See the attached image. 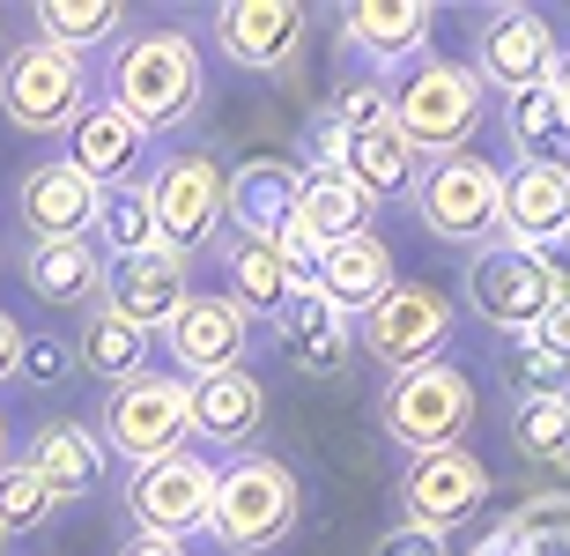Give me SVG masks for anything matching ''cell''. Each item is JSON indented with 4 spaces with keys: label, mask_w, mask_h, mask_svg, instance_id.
Instances as JSON below:
<instances>
[{
    "label": "cell",
    "mask_w": 570,
    "mask_h": 556,
    "mask_svg": "<svg viewBox=\"0 0 570 556\" xmlns=\"http://www.w3.org/2000/svg\"><path fill=\"white\" fill-rule=\"evenodd\" d=\"M504 527L519 535V549H527V556H570V490L519 505V513H511Z\"/></svg>",
    "instance_id": "obj_35"
},
{
    "label": "cell",
    "mask_w": 570,
    "mask_h": 556,
    "mask_svg": "<svg viewBox=\"0 0 570 556\" xmlns=\"http://www.w3.org/2000/svg\"><path fill=\"white\" fill-rule=\"evenodd\" d=\"M105 452L148 468V460H170V452L193 446V408H186V379L178 371H141V379L111 386L105 423H97Z\"/></svg>",
    "instance_id": "obj_5"
},
{
    "label": "cell",
    "mask_w": 570,
    "mask_h": 556,
    "mask_svg": "<svg viewBox=\"0 0 570 556\" xmlns=\"http://www.w3.org/2000/svg\"><path fill=\"white\" fill-rule=\"evenodd\" d=\"M511 446L533 468H570V393H541V401L511 408Z\"/></svg>",
    "instance_id": "obj_34"
},
{
    "label": "cell",
    "mask_w": 570,
    "mask_h": 556,
    "mask_svg": "<svg viewBox=\"0 0 570 556\" xmlns=\"http://www.w3.org/2000/svg\"><path fill=\"white\" fill-rule=\"evenodd\" d=\"M296 178L289 156H245L223 186V223H237V237H275L296 215Z\"/></svg>",
    "instance_id": "obj_21"
},
{
    "label": "cell",
    "mask_w": 570,
    "mask_h": 556,
    "mask_svg": "<svg viewBox=\"0 0 570 556\" xmlns=\"http://www.w3.org/2000/svg\"><path fill=\"white\" fill-rule=\"evenodd\" d=\"M22 468L67 505V497H89L97 482H105L111 452H105V438H97L89 423H45L38 438H30V452H22Z\"/></svg>",
    "instance_id": "obj_24"
},
{
    "label": "cell",
    "mask_w": 570,
    "mask_h": 556,
    "mask_svg": "<svg viewBox=\"0 0 570 556\" xmlns=\"http://www.w3.org/2000/svg\"><path fill=\"white\" fill-rule=\"evenodd\" d=\"M200 89H208V75H200V45L186 30H141L111 60V105L127 111L141 134L186 127L200 111Z\"/></svg>",
    "instance_id": "obj_1"
},
{
    "label": "cell",
    "mask_w": 570,
    "mask_h": 556,
    "mask_svg": "<svg viewBox=\"0 0 570 556\" xmlns=\"http://www.w3.org/2000/svg\"><path fill=\"white\" fill-rule=\"evenodd\" d=\"M0 549H8V535H0Z\"/></svg>",
    "instance_id": "obj_47"
},
{
    "label": "cell",
    "mask_w": 570,
    "mask_h": 556,
    "mask_svg": "<svg viewBox=\"0 0 570 556\" xmlns=\"http://www.w3.org/2000/svg\"><path fill=\"white\" fill-rule=\"evenodd\" d=\"M379 119H393V89H385L379 75H363V82H341V97H334V119H326V127H341V134H363V127H379Z\"/></svg>",
    "instance_id": "obj_37"
},
{
    "label": "cell",
    "mask_w": 570,
    "mask_h": 556,
    "mask_svg": "<svg viewBox=\"0 0 570 556\" xmlns=\"http://www.w3.org/2000/svg\"><path fill=\"white\" fill-rule=\"evenodd\" d=\"M89 245L105 260H134L148 253V245H164L156 237V208H148V178H127V186H105L97 193V223H89Z\"/></svg>",
    "instance_id": "obj_31"
},
{
    "label": "cell",
    "mask_w": 570,
    "mask_h": 556,
    "mask_svg": "<svg viewBox=\"0 0 570 556\" xmlns=\"http://www.w3.org/2000/svg\"><path fill=\"white\" fill-rule=\"evenodd\" d=\"M208 505H215V460L200 452H170V460H148L134 468L127 482V513L141 535H164V542H186V535H208Z\"/></svg>",
    "instance_id": "obj_11"
},
{
    "label": "cell",
    "mask_w": 570,
    "mask_h": 556,
    "mask_svg": "<svg viewBox=\"0 0 570 556\" xmlns=\"http://www.w3.org/2000/svg\"><path fill=\"white\" fill-rule=\"evenodd\" d=\"M334 172L348 178L363 201H407V193H415V178H423V156L401 142V127H393V119H379V127H363V134H341V164H334Z\"/></svg>",
    "instance_id": "obj_22"
},
{
    "label": "cell",
    "mask_w": 570,
    "mask_h": 556,
    "mask_svg": "<svg viewBox=\"0 0 570 556\" xmlns=\"http://www.w3.org/2000/svg\"><path fill=\"white\" fill-rule=\"evenodd\" d=\"M379 423L393 446L407 452H444V446H466L474 430V379L460 364H423V371H401V379L379 393Z\"/></svg>",
    "instance_id": "obj_4"
},
{
    "label": "cell",
    "mask_w": 570,
    "mask_h": 556,
    "mask_svg": "<svg viewBox=\"0 0 570 556\" xmlns=\"http://www.w3.org/2000/svg\"><path fill=\"white\" fill-rule=\"evenodd\" d=\"M119 556H186V542H164V535H134Z\"/></svg>",
    "instance_id": "obj_44"
},
{
    "label": "cell",
    "mask_w": 570,
    "mask_h": 556,
    "mask_svg": "<svg viewBox=\"0 0 570 556\" xmlns=\"http://www.w3.org/2000/svg\"><path fill=\"white\" fill-rule=\"evenodd\" d=\"M430 22L438 16H430L423 0H356V8L341 16V30H348V45H356L363 60L401 67L430 45Z\"/></svg>",
    "instance_id": "obj_27"
},
{
    "label": "cell",
    "mask_w": 570,
    "mask_h": 556,
    "mask_svg": "<svg viewBox=\"0 0 570 556\" xmlns=\"http://www.w3.org/2000/svg\"><path fill=\"white\" fill-rule=\"evenodd\" d=\"M511 386H519V401H541V393H570V371L549 364V357L533 349V334H519V349H511Z\"/></svg>",
    "instance_id": "obj_38"
},
{
    "label": "cell",
    "mask_w": 570,
    "mask_h": 556,
    "mask_svg": "<svg viewBox=\"0 0 570 556\" xmlns=\"http://www.w3.org/2000/svg\"><path fill=\"white\" fill-rule=\"evenodd\" d=\"M289 223L326 253V245H341V237L371 231V201H363L341 172H318V164H312V172L296 178V215H289Z\"/></svg>",
    "instance_id": "obj_28"
},
{
    "label": "cell",
    "mask_w": 570,
    "mask_h": 556,
    "mask_svg": "<svg viewBox=\"0 0 570 556\" xmlns=\"http://www.w3.org/2000/svg\"><path fill=\"white\" fill-rule=\"evenodd\" d=\"M141 142L148 134L105 97V105H89L82 119L67 127V164H75L82 178H97V186H127L134 164H141Z\"/></svg>",
    "instance_id": "obj_25"
},
{
    "label": "cell",
    "mask_w": 570,
    "mask_h": 556,
    "mask_svg": "<svg viewBox=\"0 0 570 556\" xmlns=\"http://www.w3.org/2000/svg\"><path fill=\"white\" fill-rule=\"evenodd\" d=\"M489 119V89L474 82V67L466 60H415L393 89V127L415 156H460L474 149V134Z\"/></svg>",
    "instance_id": "obj_3"
},
{
    "label": "cell",
    "mask_w": 570,
    "mask_h": 556,
    "mask_svg": "<svg viewBox=\"0 0 570 556\" xmlns=\"http://www.w3.org/2000/svg\"><path fill=\"white\" fill-rule=\"evenodd\" d=\"M474 556H527V549H519V535H511V527H489V535L474 542Z\"/></svg>",
    "instance_id": "obj_43"
},
{
    "label": "cell",
    "mask_w": 570,
    "mask_h": 556,
    "mask_svg": "<svg viewBox=\"0 0 570 556\" xmlns=\"http://www.w3.org/2000/svg\"><path fill=\"white\" fill-rule=\"evenodd\" d=\"M504 134L519 164H570V127L556 89H527V97H504Z\"/></svg>",
    "instance_id": "obj_33"
},
{
    "label": "cell",
    "mask_w": 570,
    "mask_h": 556,
    "mask_svg": "<svg viewBox=\"0 0 570 556\" xmlns=\"http://www.w3.org/2000/svg\"><path fill=\"white\" fill-rule=\"evenodd\" d=\"M0 468H8V416H0Z\"/></svg>",
    "instance_id": "obj_46"
},
{
    "label": "cell",
    "mask_w": 570,
    "mask_h": 556,
    "mask_svg": "<svg viewBox=\"0 0 570 556\" xmlns=\"http://www.w3.org/2000/svg\"><path fill=\"white\" fill-rule=\"evenodd\" d=\"M304 30H312V16H304L296 0H223V8H215V45H223L237 67H253V75L289 67Z\"/></svg>",
    "instance_id": "obj_18"
},
{
    "label": "cell",
    "mask_w": 570,
    "mask_h": 556,
    "mask_svg": "<svg viewBox=\"0 0 570 556\" xmlns=\"http://www.w3.org/2000/svg\"><path fill=\"white\" fill-rule=\"evenodd\" d=\"M533 349H541L549 364L570 371V290H556V304L541 312V326H533Z\"/></svg>",
    "instance_id": "obj_40"
},
{
    "label": "cell",
    "mask_w": 570,
    "mask_h": 556,
    "mask_svg": "<svg viewBox=\"0 0 570 556\" xmlns=\"http://www.w3.org/2000/svg\"><path fill=\"white\" fill-rule=\"evenodd\" d=\"M22 342H30V334H22V326L8 320V312H0V386H8V379L22 371Z\"/></svg>",
    "instance_id": "obj_42"
},
{
    "label": "cell",
    "mask_w": 570,
    "mask_h": 556,
    "mask_svg": "<svg viewBox=\"0 0 570 556\" xmlns=\"http://www.w3.org/2000/svg\"><path fill=\"white\" fill-rule=\"evenodd\" d=\"M452 297H444L438 282H393L371 312L356 320V342H363V357L379 371H423V364H438L444 357V342H452Z\"/></svg>",
    "instance_id": "obj_6"
},
{
    "label": "cell",
    "mask_w": 570,
    "mask_h": 556,
    "mask_svg": "<svg viewBox=\"0 0 570 556\" xmlns=\"http://www.w3.org/2000/svg\"><path fill=\"white\" fill-rule=\"evenodd\" d=\"M52 505H60V497L45 490L22 460H8V468H0V535H30V527H45V519H52Z\"/></svg>",
    "instance_id": "obj_36"
},
{
    "label": "cell",
    "mask_w": 570,
    "mask_h": 556,
    "mask_svg": "<svg viewBox=\"0 0 570 556\" xmlns=\"http://www.w3.org/2000/svg\"><path fill=\"white\" fill-rule=\"evenodd\" d=\"M186 297H193V260L170 253V245H148V253H134V260H111V275H105V312H119V320L141 326V334H164Z\"/></svg>",
    "instance_id": "obj_15"
},
{
    "label": "cell",
    "mask_w": 570,
    "mask_h": 556,
    "mask_svg": "<svg viewBox=\"0 0 570 556\" xmlns=\"http://www.w3.org/2000/svg\"><path fill=\"white\" fill-rule=\"evenodd\" d=\"M549 89H556V105H563V127H570V52L556 60V82H549Z\"/></svg>",
    "instance_id": "obj_45"
},
{
    "label": "cell",
    "mask_w": 570,
    "mask_h": 556,
    "mask_svg": "<svg viewBox=\"0 0 570 556\" xmlns=\"http://www.w3.org/2000/svg\"><path fill=\"white\" fill-rule=\"evenodd\" d=\"M415 215H423V231L444 237V245H474L482 253V237L497 231V201H504V172L489 164V156L460 149V156H438L423 164L415 178Z\"/></svg>",
    "instance_id": "obj_8"
},
{
    "label": "cell",
    "mask_w": 570,
    "mask_h": 556,
    "mask_svg": "<svg viewBox=\"0 0 570 556\" xmlns=\"http://www.w3.org/2000/svg\"><path fill=\"white\" fill-rule=\"evenodd\" d=\"M97 178H82L67 156H45V164H30L16 186V215L22 231H30V245H67V237H89V223H97Z\"/></svg>",
    "instance_id": "obj_17"
},
{
    "label": "cell",
    "mask_w": 570,
    "mask_h": 556,
    "mask_svg": "<svg viewBox=\"0 0 570 556\" xmlns=\"http://www.w3.org/2000/svg\"><path fill=\"white\" fill-rule=\"evenodd\" d=\"M401 505H407V527H430V535H444V527L474 519V513L489 505V468H482V452H466V446L415 452V468L401 475Z\"/></svg>",
    "instance_id": "obj_13"
},
{
    "label": "cell",
    "mask_w": 570,
    "mask_h": 556,
    "mask_svg": "<svg viewBox=\"0 0 570 556\" xmlns=\"http://www.w3.org/2000/svg\"><path fill=\"white\" fill-rule=\"evenodd\" d=\"M556 290H563L556 260L527 253V245H482V253L466 260V304H474V320H489L497 334H511V342L541 326Z\"/></svg>",
    "instance_id": "obj_9"
},
{
    "label": "cell",
    "mask_w": 570,
    "mask_h": 556,
    "mask_svg": "<svg viewBox=\"0 0 570 556\" xmlns=\"http://www.w3.org/2000/svg\"><path fill=\"white\" fill-rule=\"evenodd\" d=\"M223 275H230L223 297H230L245 320H275L282 304H289V267H282V253L267 237H230V245H223Z\"/></svg>",
    "instance_id": "obj_29"
},
{
    "label": "cell",
    "mask_w": 570,
    "mask_h": 556,
    "mask_svg": "<svg viewBox=\"0 0 570 556\" xmlns=\"http://www.w3.org/2000/svg\"><path fill=\"white\" fill-rule=\"evenodd\" d=\"M30 22H38V38L45 45H60V52H75L82 60L89 45H105L127 30V8L119 0H38L30 8Z\"/></svg>",
    "instance_id": "obj_32"
},
{
    "label": "cell",
    "mask_w": 570,
    "mask_h": 556,
    "mask_svg": "<svg viewBox=\"0 0 570 556\" xmlns=\"http://www.w3.org/2000/svg\"><path fill=\"white\" fill-rule=\"evenodd\" d=\"M245 342H253V320L237 312L223 290H193L186 304H178V320L164 326V349L170 364H178V379H215V371H237L245 364Z\"/></svg>",
    "instance_id": "obj_14"
},
{
    "label": "cell",
    "mask_w": 570,
    "mask_h": 556,
    "mask_svg": "<svg viewBox=\"0 0 570 556\" xmlns=\"http://www.w3.org/2000/svg\"><path fill=\"white\" fill-rule=\"evenodd\" d=\"M304 490L275 452H237L230 468H215V505H208V542L223 556H267L289 542Z\"/></svg>",
    "instance_id": "obj_2"
},
{
    "label": "cell",
    "mask_w": 570,
    "mask_h": 556,
    "mask_svg": "<svg viewBox=\"0 0 570 556\" xmlns=\"http://www.w3.org/2000/svg\"><path fill=\"white\" fill-rule=\"evenodd\" d=\"M223 186H230V172H223L208 149H178V156L156 164L148 208H156V237H164L170 253L193 260L215 231H223Z\"/></svg>",
    "instance_id": "obj_10"
},
{
    "label": "cell",
    "mask_w": 570,
    "mask_h": 556,
    "mask_svg": "<svg viewBox=\"0 0 570 556\" xmlns=\"http://www.w3.org/2000/svg\"><path fill=\"white\" fill-rule=\"evenodd\" d=\"M474 82L497 97H527L556 82V22L533 8H489L474 30Z\"/></svg>",
    "instance_id": "obj_12"
},
{
    "label": "cell",
    "mask_w": 570,
    "mask_h": 556,
    "mask_svg": "<svg viewBox=\"0 0 570 556\" xmlns=\"http://www.w3.org/2000/svg\"><path fill=\"white\" fill-rule=\"evenodd\" d=\"M497 231H504V245L556 253L570 237V164H511L504 201H497Z\"/></svg>",
    "instance_id": "obj_16"
},
{
    "label": "cell",
    "mask_w": 570,
    "mask_h": 556,
    "mask_svg": "<svg viewBox=\"0 0 570 556\" xmlns=\"http://www.w3.org/2000/svg\"><path fill=\"white\" fill-rule=\"evenodd\" d=\"M275 334H282V349H289V364L312 371V379H334V371L348 364V349H356V326L341 320L318 290H289V304L275 312Z\"/></svg>",
    "instance_id": "obj_23"
},
{
    "label": "cell",
    "mask_w": 570,
    "mask_h": 556,
    "mask_svg": "<svg viewBox=\"0 0 570 556\" xmlns=\"http://www.w3.org/2000/svg\"><path fill=\"white\" fill-rule=\"evenodd\" d=\"M563 245H570V237H563Z\"/></svg>",
    "instance_id": "obj_48"
},
{
    "label": "cell",
    "mask_w": 570,
    "mask_h": 556,
    "mask_svg": "<svg viewBox=\"0 0 570 556\" xmlns=\"http://www.w3.org/2000/svg\"><path fill=\"white\" fill-rule=\"evenodd\" d=\"M148 342L156 334H141V326H127L119 312H89L82 320V342H75V364L89 371V379H105V386H127V379H141L148 371Z\"/></svg>",
    "instance_id": "obj_30"
},
{
    "label": "cell",
    "mask_w": 570,
    "mask_h": 556,
    "mask_svg": "<svg viewBox=\"0 0 570 556\" xmlns=\"http://www.w3.org/2000/svg\"><path fill=\"white\" fill-rule=\"evenodd\" d=\"M67 371H75V349H67V342H22V371H16V379H30V386H60Z\"/></svg>",
    "instance_id": "obj_39"
},
{
    "label": "cell",
    "mask_w": 570,
    "mask_h": 556,
    "mask_svg": "<svg viewBox=\"0 0 570 556\" xmlns=\"http://www.w3.org/2000/svg\"><path fill=\"white\" fill-rule=\"evenodd\" d=\"M379 556H452V549H444V535H430V527H393V535L379 542Z\"/></svg>",
    "instance_id": "obj_41"
},
{
    "label": "cell",
    "mask_w": 570,
    "mask_h": 556,
    "mask_svg": "<svg viewBox=\"0 0 570 556\" xmlns=\"http://www.w3.org/2000/svg\"><path fill=\"white\" fill-rule=\"evenodd\" d=\"M186 408H193V438L200 446L237 452V446H253L259 423H267V386L237 364V371H215V379H193Z\"/></svg>",
    "instance_id": "obj_19"
},
{
    "label": "cell",
    "mask_w": 570,
    "mask_h": 556,
    "mask_svg": "<svg viewBox=\"0 0 570 556\" xmlns=\"http://www.w3.org/2000/svg\"><path fill=\"white\" fill-rule=\"evenodd\" d=\"M312 290L334 304L341 320H363V312L393 290V253H385V237L379 231H356V237H341V245H326V253H318V282H312Z\"/></svg>",
    "instance_id": "obj_20"
},
{
    "label": "cell",
    "mask_w": 570,
    "mask_h": 556,
    "mask_svg": "<svg viewBox=\"0 0 570 556\" xmlns=\"http://www.w3.org/2000/svg\"><path fill=\"white\" fill-rule=\"evenodd\" d=\"M105 275H111V260L97 253L89 237H67V245H30V260H22L30 297L60 304V312H75V304H105Z\"/></svg>",
    "instance_id": "obj_26"
},
{
    "label": "cell",
    "mask_w": 570,
    "mask_h": 556,
    "mask_svg": "<svg viewBox=\"0 0 570 556\" xmlns=\"http://www.w3.org/2000/svg\"><path fill=\"white\" fill-rule=\"evenodd\" d=\"M0 111H8V127H22V134H67L89 111L82 60L60 52V45H45V38L16 45L8 67H0Z\"/></svg>",
    "instance_id": "obj_7"
}]
</instances>
